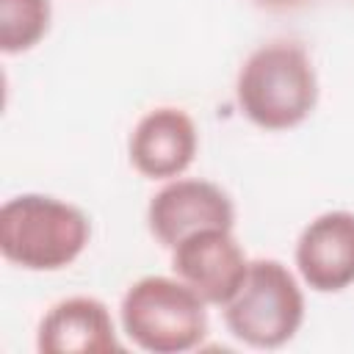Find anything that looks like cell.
Here are the masks:
<instances>
[{"mask_svg":"<svg viewBox=\"0 0 354 354\" xmlns=\"http://www.w3.org/2000/svg\"><path fill=\"white\" fill-rule=\"evenodd\" d=\"M241 113L260 130L299 127L318 105V75L296 41H268L249 53L235 80Z\"/></svg>","mask_w":354,"mask_h":354,"instance_id":"6da1fadb","label":"cell"},{"mask_svg":"<svg viewBox=\"0 0 354 354\" xmlns=\"http://www.w3.org/2000/svg\"><path fill=\"white\" fill-rule=\"evenodd\" d=\"M91 238L88 216L50 194H19L0 207V252L25 271L72 266Z\"/></svg>","mask_w":354,"mask_h":354,"instance_id":"7a4b0ae2","label":"cell"},{"mask_svg":"<svg viewBox=\"0 0 354 354\" xmlns=\"http://www.w3.org/2000/svg\"><path fill=\"white\" fill-rule=\"evenodd\" d=\"M207 304L177 277H141L119 304L122 332L144 351L183 354L207 335Z\"/></svg>","mask_w":354,"mask_h":354,"instance_id":"3957f363","label":"cell"},{"mask_svg":"<svg viewBox=\"0 0 354 354\" xmlns=\"http://www.w3.org/2000/svg\"><path fill=\"white\" fill-rule=\"evenodd\" d=\"M221 310L230 335L243 346L279 348L304 324V293L288 266L260 257L249 263L243 285Z\"/></svg>","mask_w":354,"mask_h":354,"instance_id":"277c9868","label":"cell"},{"mask_svg":"<svg viewBox=\"0 0 354 354\" xmlns=\"http://www.w3.org/2000/svg\"><path fill=\"white\" fill-rule=\"evenodd\" d=\"M249 263L252 260H246L241 243L227 227L196 230L177 246H171L174 277L213 307H224L238 293L246 279Z\"/></svg>","mask_w":354,"mask_h":354,"instance_id":"5b68a950","label":"cell"},{"mask_svg":"<svg viewBox=\"0 0 354 354\" xmlns=\"http://www.w3.org/2000/svg\"><path fill=\"white\" fill-rule=\"evenodd\" d=\"M147 227L152 238L171 249L185 235L207 227H235V205L224 188L207 180H169L147 205Z\"/></svg>","mask_w":354,"mask_h":354,"instance_id":"8992f818","label":"cell"},{"mask_svg":"<svg viewBox=\"0 0 354 354\" xmlns=\"http://www.w3.org/2000/svg\"><path fill=\"white\" fill-rule=\"evenodd\" d=\"M296 271L315 293H340L354 285V213L326 210L296 241Z\"/></svg>","mask_w":354,"mask_h":354,"instance_id":"52a82bcc","label":"cell"},{"mask_svg":"<svg viewBox=\"0 0 354 354\" xmlns=\"http://www.w3.org/2000/svg\"><path fill=\"white\" fill-rule=\"evenodd\" d=\"M199 133L183 108L160 105L147 111L127 141L133 169L149 180H174L196 158Z\"/></svg>","mask_w":354,"mask_h":354,"instance_id":"ba28073f","label":"cell"},{"mask_svg":"<svg viewBox=\"0 0 354 354\" xmlns=\"http://www.w3.org/2000/svg\"><path fill=\"white\" fill-rule=\"evenodd\" d=\"M41 354H108L119 351V337L108 307L94 296H69L53 304L36 332Z\"/></svg>","mask_w":354,"mask_h":354,"instance_id":"9c48e42d","label":"cell"},{"mask_svg":"<svg viewBox=\"0 0 354 354\" xmlns=\"http://www.w3.org/2000/svg\"><path fill=\"white\" fill-rule=\"evenodd\" d=\"M50 0H0V50L19 55L33 50L50 30Z\"/></svg>","mask_w":354,"mask_h":354,"instance_id":"30bf717a","label":"cell"},{"mask_svg":"<svg viewBox=\"0 0 354 354\" xmlns=\"http://www.w3.org/2000/svg\"><path fill=\"white\" fill-rule=\"evenodd\" d=\"M254 3L263 6V8H271V11H285V8H296L307 0H254Z\"/></svg>","mask_w":354,"mask_h":354,"instance_id":"8fae6325","label":"cell"}]
</instances>
